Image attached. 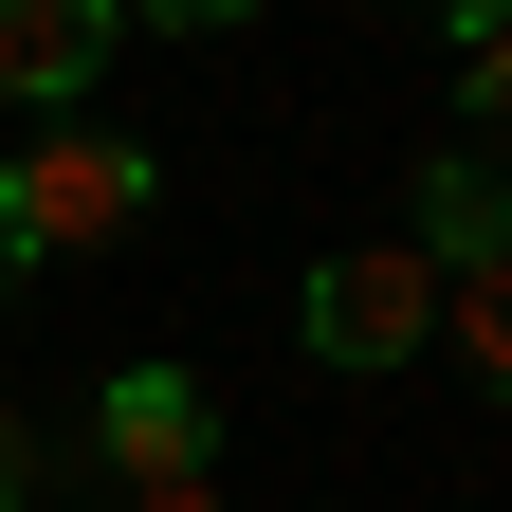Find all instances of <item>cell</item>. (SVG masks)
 I'll use <instances>...</instances> for the list:
<instances>
[{
    "instance_id": "cell-1",
    "label": "cell",
    "mask_w": 512,
    "mask_h": 512,
    "mask_svg": "<svg viewBox=\"0 0 512 512\" xmlns=\"http://www.w3.org/2000/svg\"><path fill=\"white\" fill-rule=\"evenodd\" d=\"M147 202H165V165L128 128H19L0 147V256H110Z\"/></svg>"
},
{
    "instance_id": "cell-2",
    "label": "cell",
    "mask_w": 512,
    "mask_h": 512,
    "mask_svg": "<svg viewBox=\"0 0 512 512\" xmlns=\"http://www.w3.org/2000/svg\"><path fill=\"white\" fill-rule=\"evenodd\" d=\"M293 330H311V366H421L439 348V275H421L403 238H348V256H311Z\"/></svg>"
},
{
    "instance_id": "cell-3",
    "label": "cell",
    "mask_w": 512,
    "mask_h": 512,
    "mask_svg": "<svg viewBox=\"0 0 512 512\" xmlns=\"http://www.w3.org/2000/svg\"><path fill=\"white\" fill-rule=\"evenodd\" d=\"M92 439H110L128 494H183V476L220 458V403H202V366H110L92 384Z\"/></svg>"
},
{
    "instance_id": "cell-4",
    "label": "cell",
    "mask_w": 512,
    "mask_h": 512,
    "mask_svg": "<svg viewBox=\"0 0 512 512\" xmlns=\"http://www.w3.org/2000/svg\"><path fill=\"white\" fill-rule=\"evenodd\" d=\"M110 37H128V0H0V110L74 128V92L110 74Z\"/></svg>"
},
{
    "instance_id": "cell-5",
    "label": "cell",
    "mask_w": 512,
    "mask_h": 512,
    "mask_svg": "<svg viewBox=\"0 0 512 512\" xmlns=\"http://www.w3.org/2000/svg\"><path fill=\"white\" fill-rule=\"evenodd\" d=\"M403 256H421V275H476V256H512V183L439 147V165H421V238H403Z\"/></svg>"
},
{
    "instance_id": "cell-6",
    "label": "cell",
    "mask_w": 512,
    "mask_h": 512,
    "mask_svg": "<svg viewBox=\"0 0 512 512\" xmlns=\"http://www.w3.org/2000/svg\"><path fill=\"white\" fill-rule=\"evenodd\" d=\"M439 330H458V366L512 403V256H476V275H439Z\"/></svg>"
},
{
    "instance_id": "cell-7",
    "label": "cell",
    "mask_w": 512,
    "mask_h": 512,
    "mask_svg": "<svg viewBox=\"0 0 512 512\" xmlns=\"http://www.w3.org/2000/svg\"><path fill=\"white\" fill-rule=\"evenodd\" d=\"M458 110H476V128H512V0L458 37Z\"/></svg>"
},
{
    "instance_id": "cell-8",
    "label": "cell",
    "mask_w": 512,
    "mask_h": 512,
    "mask_svg": "<svg viewBox=\"0 0 512 512\" xmlns=\"http://www.w3.org/2000/svg\"><path fill=\"white\" fill-rule=\"evenodd\" d=\"M147 19H165V37H238L256 0H147Z\"/></svg>"
},
{
    "instance_id": "cell-9",
    "label": "cell",
    "mask_w": 512,
    "mask_h": 512,
    "mask_svg": "<svg viewBox=\"0 0 512 512\" xmlns=\"http://www.w3.org/2000/svg\"><path fill=\"white\" fill-rule=\"evenodd\" d=\"M19 476H37V439H19V403H0V512H19Z\"/></svg>"
},
{
    "instance_id": "cell-10",
    "label": "cell",
    "mask_w": 512,
    "mask_h": 512,
    "mask_svg": "<svg viewBox=\"0 0 512 512\" xmlns=\"http://www.w3.org/2000/svg\"><path fill=\"white\" fill-rule=\"evenodd\" d=\"M128 512H220V476H183V494H128Z\"/></svg>"
},
{
    "instance_id": "cell-11",
    "label": "cell",
    "mask_w": 512,
    "mask_h": 512,
    "mask_svg": "<svg viewBox=\"0 0 512 512\" xmlns=\"http://www.w3.org/2000/svg\"><path fill=\"white\" fill-rule=\"evenodd\" d=\"M439 19H458V37H476V19H494V0H439Z\"/></svg>"
},
{
    "instance_id": "cell-12",
    "label": "cell",
    "mask_w": 512,
    "mask_h": 512,
    "mask_svg": "<svg viewBox=\"0 0 512 512\" xmlns=\"http://www.w3.org/2000/svg\"><path fill=\"white\" fill-rule=\"evenodd\" d=\"M0 293H19V256H0Z\"/></svg>"
}]
</instances>
